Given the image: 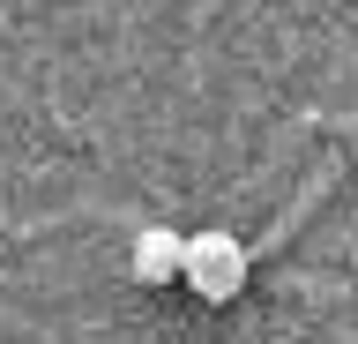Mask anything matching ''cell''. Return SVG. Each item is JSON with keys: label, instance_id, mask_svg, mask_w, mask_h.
<instances>
[{"label": "cell", "instance_id": "1", "mask_svg": "<svg viewBox=\"0 0 358 344\" xmlns=\"http://www.w3.org/2000/svg\"><path fill=\"white\" fill-rule=\"evenodd\" d=\"M179 277L194 284V299L224 307V299H239V284H246V247L231 240V232H187V262H179Z\"/></svg>", "mask_w": 358, "mask_h": 344}, {"label": "cell", "instance_id": "2", "mask_svg": "<svg viewBox=\"0 0 358 344\" xmlns=\"http://www.w3.org/2000/svg\"><path fill=\"white\" fill-rule=\"evenodd\" d=\"M179 262H187V240H179L172 225H142L134 232V277H142V284H172Z\"/></svg>", "mask_w": 358, "mask_h": 344}]
</instances>
